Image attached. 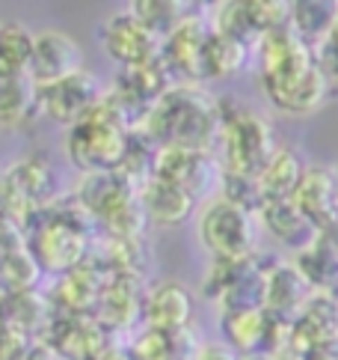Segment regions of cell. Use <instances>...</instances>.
<instances>
[{"label":"cell","instance_id":"1","mask_svg":"<svg viewBox=\"0 0 338 360\" xmlns=\"http://www.w3.org/2000/svg\"><path fill=\"white\" fill-rule=\"evenodd\" d=\"M258 81L267 101L288 117H306L327 105L332 84L315 66L311 48L297 36L288 24L270 30L255 45Z\"/></svg>","mask_w":338,"mask_h":360},{"label":"cell","instance_id":"2","mask_svg":"<svg viewBox=\"0 0 338 360\" xmlns=\"http://www.w3.org/2000/svg\"><path fill=\"white\" fill-rule=\"evenodd\" d=\"M137 131L154 146L211 152L219 137V105L202 84H175L154 101Z\"/></svg>","mask_w":338,"mask_h":360},{"label":"cell","instance_id":"3","mask_svg":"<svg viewBox=\"0 0 338 360\" xmlns=\"http://www.w3.org/2000/svg\"><path fill=\"white\" fill-rule=\"evenodd\" d=\"M131 134H134V122L116 105V98L107 89V96H104L81 122H74L69 128L66 155L83 176L113 173V170H119L128 155Z\"/></svg>","mask_w":338,"mask_h":360},{"label":"cell","instance_id":"4","mask_svg":"<svg viewBox=\"0 0 338 360\" xmlns=\"http://www.w3.org/2000/svg\"><path fill=\"white\" fill-rule=\"evenodd\" d=\"M219 105V164L226 173H238V176H262V170L270 164V158L276 155V137H273V125L243 105H231L223 108Z\"/></svg>","mask_w":338,"mask_h":360},{"label":"cell","instance_id":"5","mask_svg":"<svg viewBox=\"0 0 338 360\" xmlns=\"http://www.w3.org/2000/svg\"><path fill=\"white\" fill-rule=\"evenodd\" d=\"M93 217L83 212V205L77 202L74 214H62L54 209L42 212V221L30 229L27 248L36 256V262L48 274H69L72 268L89 259V241H93Z\"/></svg>","mask_w":338,"mask_h":360},{"label":"cell","instance_id":"6","mask_svg":"<svg viewBox=\"0 0 338 360\" xmlns=\"http://www.w3.org/2000/svg\"><path fill=\"white\" fill-rule=\"evenodd\" d=\"M196 233L202 248L211 253V259L217 262L250 259V256H255V244H258V214L246 212L223 197H214L199 212Z\"/></svg>","mask_w":338,"mask_h":360},{"label":"cell","instance_id":"7","mask_svg":"<svg viewBox=\"0 0 338 360\" xmlns=\"http://www.w3.org/2000/svg\"><path fill=\"white\" fill-rule=\"evenodd\" d=\"M273 265V262H270ZM270 265H262V256L238 262H211L205 277V298L219 307V313H241V310H264L267 295V271Z\"/></svg>","mask_w":338,"mask_h":360},{"label":"cell","instance_id":"8","mask_svg":"<svg viewBox=\"0 0 338 360\" xmlns=\"http://www.w3.org/2000/svg\"><path fill=\"white\" fill-rule=\"evenodd\" d=\"M151 176L178 185L196 202H208V200H214L219 194L223 164H219V158L214 155V152L163 146V149H158V155H154Z\"/></svg>","mask_w":338,"mask_h":360},{"label":"cell","instance_id":"9","mask_svg":"<svg viewBox=\"0 0 338 360\" xmlns=\"http://www.w3.org/2000/svg\"><path fill=\"white\" fill-rule=\"evenodd\" d=\"M211 33H214L211 15L190 12L163 39L161 57L178 84H205V48Z\"/></svg>","mask_w":338,"mask_h":360},{"label":"cell","instance_id":"10","mask_svg":"<svg viewBox=\"0 0 338 360\" xmlns=\"http://www.w3.org/2000/svg\"><path fill=\"white\" fill-rule=\"evenodd\" d=\"M101 45L119 69L146 66V63L158 60L163 51V39L154 36L134 12H116V15L104 21Z\"/></svg>","mask_w":338,"mask_h":360},{"label":"cell","instance_id":"11","mask_svg":"<svg viewBox=\"0 0 338 360\" xmlns=\"http://www.w3.org/2000/svg\"><path fill=\"white\" fill-rule=\"evenodd\" d=\"M107 96V89L93 72H77L72 78H62L57 84L39 86V113L60 125H74L81 122L98 101Z\"/></svg>","mask_w":338,"mask_h":360},{"label":"cell","instance_id":"12","mask_svg":"<svg viewBox=\"0 0 338 360\" xmlns=\"http://www.w3.org/2000/svg\"><path fill=\"white\" fill-rule=\"evenodd\" d=\"M12 197H15V217L24 224L30 214L45 212L57 202V173L48 158L27 155L6 167Z\"/></svg>","mask_w":338,"mask_h":360},{"label":"cell","instance_id":"13","mask_svg":"<svg viewBox=\"0 0 338 360\" xmlns=\"http://www.w3.org/2000/svg\"><path fill=\"white\" fill-rule=\"evenodd\" d=\"M113 333L101 325L95 316H69L62 313L60 319L50 321L48 340L66 360H101L107 354Z\"/></svg>","mask_w":338,"mask_h":360},{"label":"cell","instance_id":"14","mask_svg":"<svg viewBox=\"0 0 338 360\" xmlns=\"http://www.w3.org/2000/svg\"><path fill=\"white\" fill-rule=\"evenodd\" d=\"M110 280H113L110 265H98L89 256L86 262H81L69 274H62L57 280L54 304L69 316H95Z\"/></svg>","mask_w":338,"mask_h":360},{"label":"cell","instance_id":"15","mask_svg":"<svg viewBox=\"0 0 338 360\" xmlns=\"http://www.w3.org/2000/svg\"><path fill=\"white\" fill-rule=\"evenodd\" d=\"M83 72V51L69 33L62 30H39L33 45V63H30V78L36 86L57 84L62 78Z\"/></svg>","mask_w":338,"mask_h":360},{"label":"cell","instance_id":"16","mask_svg":"<svg viewBox=\"0 0 338 360\" xmlns=\"http://www.w3.org/2000/svg\"><path fill=\"white\" fill-rule=\"evenodd\" d=\"M291 200L320 233H327L338 224V170L327 164L306 167Z\"/></svg>","mask_w":338,"mask_h":360},{"label":"cell","instance_id":"17","mask_svg":"<svg viewBox=\"0 0 338 360\" xmlns=\"http://www.w3.org/2000/svg\"><path fill=\"white\" fill-rule=\"evenodd\" d=\"M338 342V298L315 292L291 321V354Z\"/></svg>","mask_w":338,"mask_h":360},{"label":"cell","instance_id":"18","mask_svg":"<svg viewBox=\"0 0 338 360\" xmlns=\"http://www.w3.org/2000/svg\"><path fill=\"white\" fill-rule=\"evenodd\" d=\"M258 226H264L267 233L276 238L282 248L297 253L309 250L311 244L320 238V229L309 221V217L297 209L294 200H270L258 212Z\"/></svg>","mask_w":338,"mask_h":360},{"label":"cell","instance_id":"19","mask_svg":"<svg viewBox=\"0 0 338 360\" xmlns=\"http://www.w3.org/2000/svg\"><path fill=\"white\" fill-rule=\"evenodd\" d=\"M142 321L146 328L173 333L193 325V295L175 280H163L151 286L142 301Z\"/></svg>","mask_w":338,"mask_h":360},{"label":"cell","instance_id":"20","mask_svg":"<svg viewBox=\"0 0 338 360\" xmlns=\"http://www.w3.org/2000/svg\"><path fill=\"white\" fill-rule=\"evenodd\" d=\"M315 295V289L306 283V277L297 271L294 262H273L267 271V295H264V310L294 321V316L303 310L306 301Z\"/></svg>","mask_w":338,"mask_h":360},{"label":"cell","instance_id":"21","mask_svg":"<svg viewBox=\"0 0 338 360\" xmlns=\"http://www.w3.org/2000/svg\"><path fill=\"white\" fill-rule=\"evenodd\" d=\"M142 301H146V295H140V277L113 274L110 286H107V292H104V298H101L98 310H95V319L110 333L134 328L142 319Z\"/></svg>","mask_w":338,"mask_h":360},{"label":"cell","instance_id":"22","mask_svg":"<svg viewBox=\"0 0 338 360\" xmlns=\"http://www.w3.org/2000/svg\"><path fill=\"white\" fill-rule=\"evenodd\" d=\"M140 202H142V209H146L149 224H161V226L184 224L193 214V209H196V200H193L187 191H181L173 182H163L158 176H151L149 182H142Z\"/></svg>","mask_w":338,"mask_h":360},{"label":"cell","instance_id":"23","mask_svg":"<svg viewBox=\"0 0 338 360\" xmlns=\"http://www.w3.org/2000/svg\"><path fill=\"white\" fill-rule=\"evenodd\" d=\"M39 113V86L30 75L0 69V128L27 125L30 117Z\"/></svg>","mask_w":338,"mask_h":360},{"label":"cell","instance_id":"24","mask_svg":"<svg viewBox=\"0 0 338 360\" xmlns=\"http://www.w3.org/2000/svg\"><path fill=\"white\" fill-rule=\"evenodd\" d=\"M219 330L223 340L238 357L255 354L267 349L270 316L267 310H241V313H219Z\"/></svg>","mask_w":338,"mask_h":360},{"label":"cell","instance_id":"25","mask_svg":"<svg viewBox=\"0 0 338 360\" xmlns=\"http://www.w3.org/2000/svg\"><path fill=\"white\" fill-rule=\"evenodd\" d=\"M294 265L315 292L338 298V248L335 244H330L320 236L309 250L294 256Z\"/></svg>","mask_w":338,"mask_h":360},{"label":"cell","instance_id":"26","mask_svg":"<svg viewBox=\"0 0 338 360\" xmlns=\"http://www.w3.org/2000/svg\"><path fill=\"white\" fill-rule=\"evenodd\" d=\"M303 173H306V164L300 158V152L288 149V146H279L276 155L270 158V164L262 170V176H258L264 202H270V200H291L297 185H300Z\"/></svg>","mask_w":338,"mask_h":360},{"label":"cell","instance_id":"27","mask_svg":"<svg viewBox=\"0 0 338 360\" xmlns=\"http://www.w3.org/2000/svg\"><path fill=\"white\" fill-rule=\"evenodd\" d=\"M338 15V4L335 0H297L288 4V24L300 39L315 48L330 36L332 24Z\"/></svg>","mask_w":338,"mask_h":360},{"label":"cell","instance_id":"28","mask_svg":"<svg viewBox=\"0 0 338 360\" xmlns=\"http://www.w3.org/2000/svg\"><path fill=\"white\" fill-rule=\"evenodd\" d=\"M45 271L39 268L36 256L30 253L27 244L12 248L6 253H0V289L9 295H24V292H36L39 277Z\"/></svg>","mask_w":338,"mask_h":360},{"label":"cell","instance_id":"29","mask_svg":"<svg viewBox=\"0 0 338 360\" xmlns=\"http://www.w3.org/2000/svg\"><path fill=\"white\" fill-rule=\"evenodd\" d=\"M250 51L229 36H219V33H211L208 39V48H205V81H217V78H231L238 75L246 60H250Z\"/></svg>","mask_w":338,"mask_h":360},{"label":"cell","instance_id":"30","mask_svg":"<svg viewBox=\"0 0 338 360\" xmlns=\"http://www.w3.org/2000/svg\"><path fill=\"white\" fill-rule=\"evenodd\" d=\"M33 45H36V33L30 27H24L18 21L0 24V69L30 75Z\"/></svg>","mask_w":338,"mask_h":360},{"label":"cell","instance_id":"31","mask_svg":"<svg viewBox=\"0 0 338 360\" xmlns=\"http://www.w3.org/2000/svg\"><path fill=\"white\" fill-rule=\"evenodd\" d=\"M128 12H134L154 36L166 39V36L190 15V6L178 4V0H134V4L128 6Z\"/></svg>","mask_w":338,"mask_h":360},{"label":"cell","instance_id":"32","mask_svg":"<svg viewBox=\"0 0 338 360\" xmlns=\"http://www.w3.org/2000/svg\"><path fill=\"white\" fill-rule=\"evenodd\" d=\"M48 301L39 298L36 292H24V295H9L6 301V319L12 328H21L24 333L36 337V330L50 328V319H48Z\"/></svg>","mask_w":338,"mask_h":360},{"label":"cell","instance_id":"33","mask_svg":"<svg viewBox=\"0 0 338 360\" xmlns=\"http://www.w3.org/2000/svg\"><path fill=\"white\" fill-rule=\"evenodd\" d=\"M229 202L241 205V209L258 214L264 205V194H262V185H258L255 176H238V173H226L223 170V182H219V194Z\"/></svg>","mask_w":338,"mask_h":360},{"label":"cell","instance_id":"34","mask_svg":"<svg viewBox=\"0 0 338 360\" xmlns=\"http://www.w3.org/2000/svg\"><path fill=\"white\" fill-rule=\"evenodd\" d=\"M128 357L131 360H173L169 333L154 330V328H142L131 340V345H128Z\"/></svg>","mask_w":338,"mask_h":360},{"label":"cell","instance_id":"35","mask_svg":"<svg viewBox=\"0 0 338 360\" xmlns=\"http://www.w3.org/2000/svg\"><path fill=\"white\" fill-rule=\"evenodd\" d=\"M36 340L30 333H24L21 328H6L0 333V360H30Z\"/></svg>","mask_w":338,"mask_h":360},{"label":"cell","instance_id":"36","mask_svg":"<svg viewBox=\"0 0 338 360\" xmlns=\"http://www.w3.org/2000/svg\"><path fill=\"white\" fill-rule=\"evenodd\" d=\"M0 217H15V197H12V185L4 167H0Z\"/></svg>","mask_w":338,"mask_h":360},{"label":"cell","instance_id":"37","mask_svg":"<svg viewBox=\"0 0 338 360\" xmlns=\"http://www.w3.org/2000/svg\"><path fill=\"white\" fill-rule=\"evenodd\" d=\"M193 360H238V354L231 352L226 342H202L199 354Z\"/></svg>","mask_w":338,"mask_h":360},{"label":"cell","instance_id":"38","mask_svg":"<svg viewBox=\"0 0 338 360\" xmlns=\"http://www.w3.org/2000/svg\"><path fill=\"white\" fill-rule=\"evenodd\" d=\"M30 360H66L50 342H36L33 352H30Z\"/></svg>","mask_w":338,"mask_h":360},{"label":"cell","instance_id":"39","mask_svg":"<svg viewBox=\"0 0 338 360\" xmlns=\"http://www.w3.org/2000/svg\"><path fill=\"white\" fill-rule=\"evenodd\" d=\"M101 360H131V357H128V349H125V352H122V349H110Z\"/></svg>","mask_w":338,"mask_h":360},{"label":"cell","instance_id":"40","mask_svg":"<svg viewBox=\"0 0 338 360\" xmlns=\"http://www.w3.org/2000/svg\"><path fill=\"white\" fill-rule=\"evenodd\" d=\"M323 42H327V45H332V48L338 51V15H335V24H332V30H330V36H327V39H323Z\"/></svg>","mask_w":338,"mask_h":360},{"label":"cell","instance_id":"41","mask_svg":"<svg viewBox=\"0 0 338 360\" xmlns=\"http://www.w3.org/2000/svg\"><path fill=\"white\" fill-rule=\"evenodd\" d=\"M238 360H276V357H270V354H264V352H255V354H241Z\"/></svg>","mask_w":338,"mask_h":360}]
</instances>
